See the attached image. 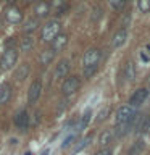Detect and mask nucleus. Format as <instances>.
<instances>
[{
    "mask_svg": "<svg viewBox=\"0 0 150 155\" xmlns=\"http://www.w3.org/2000/svg\"><path fill=\"white\" fill-rule=\"evenodd\" d=\"M74 139H76V136H74V134H73V136H70V137H68V139L65 140V142L61 144V149H66V147H70V145L73 144V140H74Z\"/></svg>",
    "mask_w": 150,
    "mask_h": 155,
    "instance_id": "obj_31",
    "label": "nucleus"
},
{
    "mask_svg": "<svg viewBox=\"0 0 150 155\" xmlns=\"http://www.w3.org/2000/svg\"><path fill=\"white\" fill-rule=\"evenodd\" d=\"M147 97H148V89H145V87H140V89L134 91V94L131 95L129 105H132V107H135V108H137L140 104H144Z\"/></svg>",
    "mask_w": 150,
    "mask_h": 155,
    "instance_id": "obj_7",
    "label": "nucleus"
},
{
    "mask_svg": "<svg viewBox=\"0 0 150 155\" xmlns=\"http://www.w3.org/2000/svg\"><path fill=\"white\" fill-rule=\"evenodd\" d=\"M48 153V150H44V152H42V155H47Z\"/></svg>",
    "mask_w": 150,
    "mask_h": 155,
    "instance_id": "obj_35",
    "label": "nucleus"
},
{
    "mask_svg": "<svg viewBox=\"0 0 150 155\" xmlns=\"http://www.w3.org/2000/svg\"><path fill=\"white\" fill-rule=\"evenodd\" d=\"M111 139H113V133L106 129V131H103V133L99 136V144L102 145V147H103V145H108L111 142Z\"/></svg>",
    "mask_w": 150,
    "mask_h": 155,
    "instance_id": "obj_23",
    "label": "nucleus"
},
{
    "mask_svg": "<svg viewBox=\"0 0 150 155\" xmlns=\"http://www.w3.org/2000/svg\"><path fill=\"white\" fill-rule=\"evenodd\" d=\"M137 8L142 13H148L150 12V0H137Z\"/></svg>",
    "mask_w": 150,
    "mask_h": 155,
    "instance_id": "obj_26",
    "label": "nucleus"
},
{
    "mask_svg": "<svg viewBox=\"0 0 150 155\" xmlns=\"http://www.w3.org/2000/svg\"><path fill=\"white\" fill-rule=\"evenodd\" d=\"M95 71H97V66H87V68H84V78H92L95 74Z\"/></svg>",
    "mask_w": 150,
    "mask_h": 155,
    "instance_id": "obj_28",
    "label": "nucleus"
},
{
    "mask_svg": "<svg viewBox=\"0 0 150 155\" xmlns=\"http://www.w3.org/2000/svg\"><path fill=\"white\" fill-rule=\"evenodd\" d=\"M34 13H36L39 18L48 16V13H50V3L45 2V0H39L36 3V7H34Z\"/></svg>",
    "mask_w": 150,
    "mask_h": 155,
    "instance_id": "obj_11",
    "label": "nucleus"
},
{
    "mask_svg": "<svg viewBox=\"0 0 150 155\" xmlns=\"http://www.w3.org/2000/svg\"><path fill=\"white\" fill-rule=\"evenodd\" d=\"M77 89H79V79H77V76H70L68 79H65V82L61 86V92L65 95L74 94Z\"/></svg>",
    "mask_w": 150,
    "mask_h": 155,
    "instance_id": "obj_6",
    "label": "nucleus"
},
{
    "mask_svg": "<svg viewBox=\"0 0 150 155\" xmlns=\"http://www.w3.org/2000/svg\"><path fill=\"white\" fill-rule=\"evenodd\" d=\"M32 47H34V41H32V37H29V36L23 37L21 42H19V50L21 52H31Z\"/></svg>",
    "mask_w": 150,
    "mask_h": 155,
    "instance_id": "obj_19",
    "label": "nucleus"
},
{
    "mask_svg": "<svg viewBox=\"0 0 150 155\" xmlns=\"http://www.w3.org/2000/svg\"><path fill=\"white\" fill-rule=\"evenodd\" d=\"M26 2H39V0H26Z\"/></svg>",
    "mask_w": 150,
    "mask_h": 155,
    "instance_id": "obj_36",
    "label": "nucleus"
},
{
    "mask_svg": "<svg viewBox=\"0 0 150 155\" xmlns=\"http://www.w3.org/2000/svg\"><path fill=\"white\" fill-rule=\"evenodd\" d=\"M16 60H18V50L15 47H7V50L3 52L2 58H0V68L3 71L11 70L13 65L16 63Z\"/></svg>",
    "mask_w": 150,
    "mask_h": 155,
    "instance_id": "obj_3",
    "label": "nucleus"
},
{
    "mask_svg": "<svg viewBox=\"0 0 150 155\" xmlns=\"http://www.w3.org/2000/svg\"><path fill=\"white\" fill-rule=\"evenodd\" d=\"M108 113H110V107H105L103 110H100L99 116H97V121H99V123H100V121H103V120L106 118V115H108Z\"/></svg>",
    "mask_w": 150,
    "mask_h": 155,
    "instance_id": "obj_29",
    "label": "nucleus"
},
{
    "mask_svg": "<svg viewBox=\"0 0 150 155\" xmlns=\"http://www.w3.org/2000/svg\"><path fill=\"white\" fill-rule=\"evenodd\" d=\"M142 150H144V140L137 139V140H134V142H132L128 155H139V153H142Z\"/></svg>",
    "mask_w": 150,
    "mask_h": 155,
    "instance_id": "obj_21",
    "label": "nucleus"
},
{
    "mask_svg": "<svg viewBox=\"0 0 150 155\" xmlns=\"http://www.w3.org/2000/svg\"><path fill=\"white\" fill-rule=\"evenodd\" d=\"M10 97H11V86H10L8 82H3V84L0 86V105L7 104L10 100Z\"/></svg>",
    "mask_w": 150,
    "mask_h": 155,
    "instance_id": "obj_15",
    "label": "nucleus"
},
{
    "mask_svg": "<svg viewBox=\"0 0 150 155\" xmlns=\"http://www.w3.org/2000/svg\"><path fill=\"white\" fill-rule=\"evenodd\" d=\"M5 19H7L8 23L11 24H18L23 21V13L21 10L18 7H15V5H10V7L5 10Z\"/></svg>",
    "mask_w": 150,
    "mask_h": 155,
    "instance_id": "obj_5",
    "label": "nucleus"
},
{
    "mask_svg": "<svg viewBox=\"0 0 150 155\" xmlns=\"http://www.w3.org/2000/svg\"><path fill=\"white\" fill-rule=\"evenodd\" d=\"M50 8L55 10L57 15H61L65 12V5H66V0H50Z\"/></svg>",
    "mask_w": 150,
    "mask_h": 155,
    "instance_id": "obj_22",
    "label": "nucleus"
},
{
    "mask_svg": "<svg viewBox=\"0 0 150 155\" xmlns=\"http://www.w3.org/2000/svg\"><path fill=\"white\" fill-rule=\"evenodd\" d=\"M90 116H92V110H90V108H87L84 113H82V116H81V121H79V131L87 128V124H89V121H90Z\"/></svg>",
    "mask_w": 150,
    "mask_h": 155,
    "instance_id": "obj_24",
    "label": "nucleus"
},
{
    "mask_svg": "<svg viewBox=\"0 0 150 155\" xmlns=\"http://www.w3.org/2000/svg\"><path fill=\"white\" fill-rule=\"evenodd\" d=\"M68 44V36L66 34H58V36L52 41V50L53 52H60L66 47Z\"/></svg>",
    "mask_w": 150,
    "mask_h": 155,
    "instance_id": "obj_12",
    "label": "nucleus"
},
{
    "mask_svg": "<svg viewBox=\"0 0 150 155\" xmlns=\"http://www.w3.org/2000/svg\"><path fill=\"white\" fill-rule=\"evenodd\" d=\"M100 57H102V53H100L99 48H89V50L84 53V57H82L84 68H87V66H97V63H99Z\"/></svg>",
    "mask_w": 150,
    "mask_h": 155,
    "instance_id": "obj_4",
    "label": "nucleus"
},
{
    "mask_svg": "<svg viewBox=\"0 0 150 155\" xmlns=\"http://www.w3.org/2000/svg\"><path fill=\"white\" fill-rule=\"evenodd\" d=\"M24 155H32V153H31V152H28V153H24Z\"/></svg>",
    "mask_w": 150,
    "mask_h": 155,
    "instance_id": "obj_37",
    "label": "nucleus"
},
{
    "mask_svg": "<svg viewBox=\"0 0 150 155\" xmlns=\"http://www.w3.org/2000/svg\"><path fill=\"white\" fill-rule=\"evenodd\" d=\"M7 2H8V3H10V5H13V3H15V2H16V0H7Z\"/></svg>",
    "mask_w": 150,
    "mask_h": 155,
    "instance_id": "obj_34",
    "label": "nucleus"
},
{
    "mask_svg": "<svg viewBox=\"0 0 150 155\" xmlns=\"http://www.w3.org/2000/svg\"><path fill=\"white\" fill-rule=\"evenodd\" d=\"M135 116H137V108L128 104V105L121 107V108L116 111L115 121H116V124H126V123H131V121H134Z\"/></svg>",
    "mask_w": 150,
    "mask_h": 155,
    "instance_id": "obj_1",
    "label": "nucleus"
},
{
    "mask_svg": "<svg viewBox=\"0 0 150 155\" xmlns=\"http://www.w3.org/2000/svg\"><path fill=\"white\" fill-rule=\"evenodd\" d=\"M41 92H42V82L39 79H36L31 86H29V91H28V102L29 104L37 102L39 97H41Z\"/></svg>",
    "mask_w": 150,
    "mask_h": 155,
    "instance_id": "obj_8",
    "label": "nucleus"
},
{
    "mask_svg": "<svg viewBox=\"0 0 150 155\" xmlns=\"http://www.w3.org/2000/svg\"><path fill=\"white\" fill-rule=\"evenodd\" d=\"M140 58H142L145 63H148V61H150V55H147L145 52H140Z\"/></svg>",
    "mask_w": 150,
    "mask_h": 155,
    "instance_id": "obj_33",
    "label": "nucleus"
},
{
    "mask_svg": "<svg viewBox=\"0 0 150 155\" xmlns=\"http://www.w3.org/2000/svg\"><path fill=\"white\" fill-rule=\"evenodd\" d=\"M60 28L61 24L60 21H57V19H53V21H48L45 26L42 28V41L44 42H52L53 39H55L58 34H60Z\"/></svg>",
    "mask_w": 150,
    "mask_h": 155,
    "instance_id": "obj_2",
    "label": "nucleus"
},
{
    "mask_svg": "<svg viewBox=\"0 0 150 155\" xmlns=\"http://www.w3.org/2000/svg\"><path fill=\"white\" fill-rule=\"evenodd\" d=\"M147 131H150V116L142 115V118L139 120L137 126H135V133L137 134H145Z\"/></svg>",
    "mask_w": 150,
    "mask_h": 155,
    "instance_id": "obj_14",
    "label": "nucleus"
},
{
    "mask_svg": "<svg viewBox=\"0 0 150 155\" xmlns=\"http://www.w3.org/2000/svg\"><path fill=\"white\" fill-rule=\"evenodd\" d=\"M126 41H128V29L119 28L118 31L113 34V41H111V45L113 48H119L121 45H124Z\"/></svg>",
    "mask_w": 150,
    "mask_h": 155,
    "instance_id": "obj_9",
    "label": "nucleus"
},
{
    "mask_svg": "<svg viewBox=\"0 0 150 155\" xmlns=\"http://www.w3.org/2000/svg\"><path fill=\"white\" fill-rule=\"evenodd\" d=\"M108 2H110V7L118 12V10L124 8V5L128 3V0H108Z\"/></svg>",
    "mask_w": 150,
    "mask_h": 155,
    "instance_id": "obj_27",
    "label": "nucleus"
},
{
    "mask_svg": "<svg viewBox=\"0 0 150 155\" xmlns=\"http://www.w3.org/2000/svg\"><path fill=\"white\" fill-rule=\"evenodd\" d=\"M53 55H55V52H53L52 48H47V50H44V52L41 53L39 60H41V63H42L44 66H47V65H50V63H52Z\"/></svg>",
    "mask_w": 150,
    "mask_h": 155,
    "instance_id": "obj_18",
    "label": "nucleus"
},
{
    "mask_svg": "<svg viewBox=\"0 0 150 155\" xmlns=\"http://www.w3.org/2000/svg\"><path fill=\"white\" fill-rule=\"evenodd\" d=\"M29 74V65H19L18 66V70L15 71V78H16V81H23V79H26V76Z\"/></svg>",
    "mask_w": 150,
    "mask_h": 155,
    "instance_id": "obj_20",
    "label": "nucleus"
},
{
    "mask_svg": "<svg viewBox=\"0 0 150 155\" xmlns=\"http://www.w3.org/2000/svg\"><path fill=\"white\" fill-rule=\"evenodd\" d=\"M90 140H92V136H87V137H84V139H82L79 144H76V147L73 149V152H71V153L74 155V153H77V152H81V150L84 149V147H87V145H89Z\"/></svg>",
    "mask_w": 150,
    "mask_h": 155,
    "instance_id": "obj_25",
    "label": "nucleus"
},
{
    "mask_svg": "<svg viewBox=\"0 0 150 155\" xmlns=\"http://www.w3.org/2000/svg\"><path fill=\"white\" fill-rule=\"evenodd\" d=\"M15 124H16L21 131L28 129V126H29V115H28L26 110H21L16 116H15Z\"/></svg>",
    "mask_w": 150,
    "mask_h": 155,
    "instance_id": "obj_10",
    "label": "nucleus"
},
{
    "mask_svg": "<svg viewBox=\"0 0 150 155\" xmlns=\"http://www.w3.org/2000/svg\"><path fill=\"white\" fill-rule=\"evenodd\" d=\"M124 78H126L129 82H132V81L135 79V65H134V61H128V63H126Z\"/></svg>",
    "mask_w": 150,
    "mask_h": 155,
    "instance_id": "obj_17",
    "label": "nucleus"
},
{
    "mask_svg": "<svg viewBox=\"0 0 150 155\" xmlns=\"http://www.w3.org/2000/svg\"><path fill=\"white\" fill-rule=\"evenodd\" d=\"M95 155H111V149L110 147H103V149H100L99 152H95Z\"/></svg>",
    "mask_w": 150,
    "mask_h": 155,
    "instance_id": "obj_32",
    "label": "nucleus"
},
{
    "mask_svg": "<svg viewBox=\"0 0 150 155\" xmlns=\"http://www.w3.org/2000/svg\"><path fill=\"white\" fill-rule=\"evenodd\" d=\"M68 71H70V61L68 60H60L58 61V65L55 68V79H60V78H65L68 74Z\"/></svg>",
    "mask_w": 150,
    "mask_h": 155,
    "instance_id": "obj_13",
    "label": "nucleus"
},
{
    "mask_svg": "<svg viewBox=\"0 0 150 155\" xmlns=\"http://www.w3.org/2000/svg\"><path fill=\"white\" fill-rule=\"evenodd\" d=\"M100 15H102V8H100V7H95V8H94V13H92V16H90V19H92V21H97V19L100 18Z\"/></svg>",
    "mask_w": 150,
    "mask_h": 155,
    "instance_id": "obj_30",
    "label": "nucleus"
},
{
    "mask_svg": "<svg viewBox=\"0 0 150 155\" xmlns=\"http://www.w3.org/2000/svg\"><path fill=\"white\" fill-rule=\"evenodd\" d=\"M37 28H39V19L37 18H29V19H26V23H24L23 31L26 34H31V32L36 31Z\"/></svg>",
    "mask_w": 150,
    "mask_h": 155,
    "instance_id": "obj_16",
    "label": "nucleus"
}]
</instances>
